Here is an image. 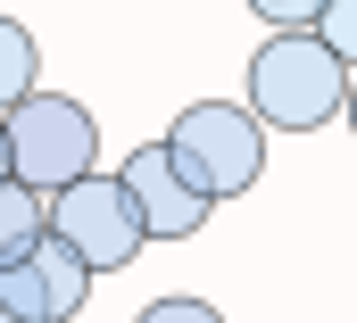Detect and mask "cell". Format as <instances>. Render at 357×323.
<instances>
[{"label": "cell", "mask_w": 357, "mask_h": 323, "mask_svg": "<svg viewBox=\"0 0 357 323\" xmlns=\"http://www.w3.org/2000/svg\"><path fill=\"white\" fill-rule=\"evenodd\" d=\"M0 150H8V182H25L33 199H50V191L100 174V125L67 91H25L0 116Z\"/></svg>", "instance_id": "1"}, {"label": "cell", "mask_w": 357, "mask_h": 323, "mask_svg": "<svg viewBox=\"0 0 357 323\" xmlns=\"http://www.w3.org/2000/svg\"><path fill=\"white\" fill-rule=\"evenodd\" d=\"M316 8H324V0H250V17H266L274 33H307Z\"/></svg>", "instance_id": "10"}, {"label": "cell", "mask_w": 357, "mask_h": 323, "mask_svg": "<svg viewBox=\"0 0 357 323\" xmlns=\"http://www.w3.org/2000/svg\"><path fill=\"white\" fill-rule=\"evenodd\" d=\"M341 116H349V133H357V75H349V100H341Z\"/></svg>", "instance_id": "12"}, {"label": "cell", "mask_w": 357, "mask_h": 323, "mask_svg": "<svg viewBox=\"0 0 357 323\" xmlns=\"http://www.w3.org/2000/svg\"><path fill=\"white\" fill-rule=\"evenodd\" d=\"M307 33H316V42H324V50H333V58H341V67L357 75V0H324Z\"/></svg>", "instance_id": "9"}, {"label": "cell", "mask_w": 357, "mask_h": 323, "mask_svg": "<svg viewBox=\"0 0 357 323\" xmlns=\"http://www.w3.org/2000/svg\"><path fill=\"white\" fill-rule=\"evenodd\" d=\"M25 91H42V50H33V33H25L17 17H0V116H8Z\"/></svg>", "instance_id": "7"}, {"label": "cell", "mask_w": 357, "mask_h": 323, "mask_svg": "<svg viewBox=\"0 0 357 323\" xmlns=\"http://www.w3.org/2000/svg\"><path fill=\"white\" fill-rule=\"evenodd\" d=\"M116 191L133 199V216H142V241H191V233L216 216V207H208V199L183 182L175 166H167V150H158V141H142L133 158L116 166Z\"/></svg>", "instance_id": "6"}, {"label": "cell", "mask_w": 357, "mask_h": 323, "mask_svg": "<svg viewBox=\"0 0 357 323\" xmlns=\"http://www.w3.org/2000/svg\"><path fill=\"white\" fill-rule=\"evenodd\" d=\"M84 299H91V274L50 241V233L25 249L17 265H0V307H8L17 323H75Z\"/></svg>", "instance_id": "5"}, {"label": "cell", "mask_w": 357, "mask_h": 323, "mask_svg": "<svg viewBox=\"0 0 357 323\" xmlns=\"http://www.w3.org/2000/svg\"><path fill=\"white\" fill-rule=\"evenodd\" d=\"M133 323H225L208 299H158V307H142Z\"/></svg>", "instance_id": "11"}, {"label": "cell", "mask_w": 357, "mask_h": 323, "mask_svg": "<svg viewBox=\"0 0 357 323\" xmlns=\"http://www.w3.org/2000/svg\"><path fill=\"white\" fill-rule=\"evenodd\" d=\"M0 174H8V150H0Z\"/></svg>", "instance_id": "13"}, {"label": "cell", "mask_w": 357, "mask_h": 323, "mask_svg": "<svg viewBox=\"0 0 357 323\" xmlns=\"http://www.w3.org/2000/svg\"><path fill=\"white\" fill-rule=\"evenodd\" d=\"M158 150H167V166H175L208 207L241 199V191L266 174V133L250 125V108H241V100H191L175 125H167V141H158Z\"/></svg>", "instance_id": "3"}, {"label": "cell", "mask_w": 357, "mask_h": 323, "mask_svg": "<svg viewBox=\"0 0 357 323\" xmlns=\"http://www.w3.org/2000/svg\"><path fill=\"white\" fill-rule=\"evenodd\" d=\"M42 233L67 249L84 274H125V265L150 249L133 199L116 191V174H84V182H67V191H50V199H42Z\"/></svg>", "instance_id": "4"}, {"label": "cell", "mask_w": 357, "mask_h": 323, "mask_svg": "<svg viewBox=\"0 0 357 323\" xmlns=\"http://www.w3.org/2000/svg\"><path fill=\"white\" fill-rule=\"evenodd\" d=\"M349 100V67L316 33H274L250 58V125L258 133H316Z\"/></svg>", "instance_id": "2"}, {"label": "cell", "mask_w": 357, "mask_h": 323, "mask_svg": "<svg viewBox=\"0 0 357 323\" xmlns=\"http://www.w3.org/2000/svg\"><path fill=\"white\" fill-rule=\"evenodd\" d=\"M33 241H42V199H33L25 182L0 174V265H17Z\"/></svg>", "instance_id": "8"}, {"label": "cell", "mask_w": 357, "mask_h": 323, "mask_svg": "<svg viewBox=\"0 0 357 323\" xmlns=\"http://www.w3.org/2000/svg\"><path fill=\"white\" fill-rule=\"evenodd\" d=\"M0 323H17V315H8V307H0Z\"/></svg>", "instance_id": "14"}]
</instances>
